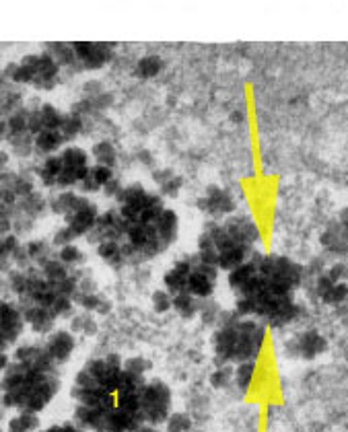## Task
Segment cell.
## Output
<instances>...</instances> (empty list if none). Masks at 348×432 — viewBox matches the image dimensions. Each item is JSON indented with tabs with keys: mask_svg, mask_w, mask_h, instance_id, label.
<instances>
[{
	"mask_svg": "<svg viewBox=\"0 0 348 432\" xmlns=\"http://www.w3.org/2000/svg\"><path fill=\"white\" fill-rule=\"evenodd\" d=\"M60 132L64 136V140H75L81 132H83V115H79L77 112L72 114H64V122L60 126Z\"/></svg>",
	"mask_w": 348,
	"mask_h": 432,
	"instance_id": "obj_28",
	"label": "cell"
},
{
	"mask_svg": "<svg viewBox=\"0 0 348 432\" xmlns=\"http://www.w3.org/2000/svg\"><path fill=\"white\" fill-rule=\"evenodd\" d=\"M254 373H256V360L235 365V381H233V385H235L241 393H247V391H250V385H252V381H254Z\"/></svg>",
	"mask_w": 348,
	"mask_h": 432,
	"instance_id": "obj_25",
	"label": "cell"
},
{
	"mask_svg": "<svg viewBox=\"0 0 348 432\" xmlns=\"http://www.w3.org/2000/svg\"><path fill=\"white\" fill-rule=\"evenodd\" d=\"M75 52L83 68L97 70L105 66L114 56V46L112 44H93V41H75Z\"/></svg>",
	"mask_w": 348,
	"mask_h": 432,
	"instance_id": "obj_8",
	"label": "cell"
},
{
	"mask_svg": "<svg viewBox=\"0 0 348 432\" xmlns=\"http://www.w3.org/2000/svg\"><path fill=\"white\" fill-rule=\"evenodd\" d=\"M91 173H93V177L97 179V183L101 185V190H103L105 183H110V181L114 179V169L103 167V165H93V167H91Z\"/></svg>",
	"mask_w": 348,
	"mask_h": 432,
	"instance_id": "obj_38",
	"label": "cell"
},
{
	"mask_svg": "<svg viewBox=\"0 0 348 432\" xmlns=\"http://www.w3.org/2000/svg\"><path fill=\"white\" fill-rule=\"evenodd\" d=\"M25 325L27 321L19 303L4 301L2 303V352H11L15 348L25 332Z\"/></svg>",
	"mask_w": 348,
	"mask_h": 432,
	"instance_id": "obj_5",
	"label": "cell"
},
{
	"mask_svg": "<svg viewBox=\"0 0 348 432\" xmlns=\"http://www.w3.org/2000/svg\"><path fill=\"white\" fill-rule=\"evenodd\" d=\"M41 272H44V276H46L52 284H56V287L72 276V268H68L66 263H62L58 256L50 259L48 263H44V266H41Z\"/></svg>",
	"mask_w": 348,
	"mask_h": 432,
	"instance_id": "obj_23",
	"label": "cell"
},
{
	"mask_svg": "<svg viewBox=\"0 0 348 432\" xmlns=\"http://www.w3.org/2000/svg\"><path fill=\"white\" fill-rule=\"evenodd\" d=\"M19 307L23 309L25 321H27V325H30L35 334H46V336H50V334L54 332V325H56L58 317L54 315L50 309L39 307V305H35V303H19Z\"/></svg>",
	"mask_w": 348,
	"mask_h": 432,
	"instance_id": "obj_11",
	"label": "cell"
},
{
	"mask_svg": "<svg viewBox=\"0 0 348 432\" xmlns=\"http://www.w3.org/2000/svg\"><path fill=\"white\" fill-rule=\"evenodd\" d=\"M79 194H83V196H87V194H95V192H99L101 190V185L97 183V179L93 177V173H89L87 177L79 183Z\"/></svg>",
	"mask_w": 348,
	"mask_h": 432,
	"instance_id": "obj_39",
	"label": "cell"
},
{
	"mask_svg": "<svg viewBox=\"0 0 348 432\" xmlns=\"http://www.w3.org/2000/svg\"><path fill=\"white\" fill-rule=\"evenodd\" d=\"M124 188H126V185H122V181L114 177V179H112L110 183H105V185H103V190H101V192H103V194H105L108 198H112V200H117V198L122 196Z\"/></svg>",
	"mask_w": 348,
	"mask_h": 432,
	"instance_id": "obj_40",
	"label": "cell"
},
{
	"mask_svg": "<svg viewBox=\"0 0 348 432\" xmlns=\"http://www.w3.org/2000/svg\"><path fill=\"white\" fill-rule=\"evenodd\" d=\"M150 307L155 313L165 315L169 311H174V294L167 288H157L150 294Z\"/></svg>",
	"mask_w": 348,
	"mask_h": 432,
	"instance_id": "obj_27",
	"label": "cell"
},
{
	"mask_svg": "<svg viewBox=\"0 0 348 432\" xmlns=\"http://www.w3.org/2000/svg\"><path fill=\"white\" fill-rule=\"evenodd\" d=\"M8 144H11V148L17 157H30L31 152H35V136L31 132L13 134L8 138Z\"/></svg>",
	"mask_w": 348,
	"mask_h": 432,
	"instance_id": "obj_26",
	"label": "cell"
},
{
	"mask_svg": "<svg viewBox=\"0 0 348 432\" xmlns=\"http://www.w3.org/2000/svg\"><path fill=\"white\" fill-rule=\"evenodd\" d=\"M321 245L332 254H348V229L338 221L321 235Z\"/></svg>",
	"mask_w": 348,
	"mask_h": 432,
	"instance_id": "obj_12",
	"label": "cell"
},
{
	"mask_svg": "<svg viewBox=\"0 0 348 432\" xmlns=\"http://www.w3.org/2000/svg\"><path fill=\"white\" fill-rule=\"evenodd\" d=\"M39 114H41V122H44L46 130H60V126L64 122V114H60L52 103H44Z\"/></svg>",
	"mask_w": 348,
	"mask_h": 432,
	"instance_id": "obj_32",
	"label": "cell"
},
{
	"mask_svg": "<svg viewBox=\"0 0 348 432\" xmlns=\"http://www.w3.org/2000/svg\"><path fill=\"white\" fill-rule=\"evenodd\" d=\"M196 206H198L200 212H204L206 216H210V221L227 218V216H231L233 212H235L233 196L227 190H223L219 185H208L206 194H204L202 198L196 200Z\"/></svg>",
	"mask_w": 348,
	"mask_h": 432,
	"instance_id": "obj_6",
	"label": "cell"
},
{
	"mask_svg": "<svg viewBox=\"0 0 348 432\" xmlns=\"http://www.w3.org/2000/svg\"><path fill=\"white\" fill-rule=\"evenodd\" d=\"M163 66H165L163 58L157 56V54H146V56H143L136 62L134 74L138 79H143V81H148V79H155L163 70Z\"/></svg>",
	"mask_w": 348,
	"mask_h": 432,
	"instance_id": "obj_21",
	"label": "cell"
},
{
	"mask_svg": "<svg viewBox=\"0 0 348 432\" xmlns=\"http://www.w3.org/2000/svg\"><path fill=\"white\" fill-rule=\"evenodd\" d=\"M196 261H198V254L177 259L163 276V288H167L174 296L179 292H188V278H190Z\"/></svg>",
	"mask_w": 348,
	"mask_h": 432,
	"instance_id": "obj_10",
	"label": "cell"
},
{
	"mask_svg": "<svg viewBox=\"0 0 348 432\" xmlns=\"http://www.w3.org/2000/svg\"><path fill=\"white\" fill-rule=\"evenodd\" d=\"M39 432H89V431L81 428L77 422H64V424H54V426L44 428V431H39Z\"/></svg>",
	"mask_w": 348,
	"mask_h": 432,
	"instance_id": "obj_41",
	"label": "cell"
},
{
	"mask_svg": "<svg viewBox=\"0 0 348 432\" xmlns=\"http://www.w3.org/2000/svg\"><path fill=\"white\" fill-rule=\"evenodd\" d=\"M266 338V325L256 317H241L237 311H223L214 334L212 352L214 365H241L256 360Z\"/></svg>",
	"mask_w": 348,
	"mask_h": 432,
	"instance_id": "obj_1",
	"label": "cell"
},
{
	"mask_svg": "<svg viewBox=\"0 0 348 432\" xmlns=\"http://www.w3.org/2000/svg\"><path fill=\"white\" fill-rule=\"evenodd\" d=\"M150 369H153V362L146 360L145 356H130V358L124 360V371L138 374V377H146Z\"/></svg>",
	"mask_w": 348,
	"mask_h": 432,
	"instance_id": "obj_35",
	"label": "cell"
},
{
	"mask_svg": "<svg viewBox=\"0 0 348 432\" xmlns=\"http://www.w3.org/2000/svg\"><path fill=\"white\" fill-rule=\"evenodd\" d=\"M44 348L48 352V356L60 367V365L70 360V356L77 348V338L70 329H54L50 336H46Z\"/></svg>",
	"mask_w": 348,
	"mask_h": 432,
	"instance_id": "obj_9",
	"label": "cell"
},
{
	"mask_svg": "<svg viewBox=\"0 0 348 432\" xmlns=\"http://www.w3.org/2000/svg\"><path fill=\"white\" fill-rule=\"evenodd\" d=\"M285 350L292 358L314 360L328 350V340L316 329H307V332L295 334L285 344Z\"/></svg>",
	"mask_w": 348,
	"mask_h": 432,
	"instance_id": "obj_4",
	"label": "cell"
},
{
	"mask_svg": "<svg viewBox=\"0 0 348 432\" xmlns=\"http://www.w3.org/2000/svg\"><path fill=\"white\" fill-rule=\"evenodd\" d=\"M181 183H183V179L179 177V175H174V177H169L167 181H163L161 183V196L165 198H177V194H179V190H181Z\"/></svg>",
	"mask_w": 348,
	"mask_h": 432,
	"instance_id": "obj_37",
	"label": "cell"
},
{
	"mask_svg": "<svg viewBox=\"0 0 348 432\" xmlns=\"http://www.w3.org/2000/svg\"><path fill=\"white\" fill-rule=\"evenodd\" d=\"M0 165H2V169H6V165H8V155L2 150V157H0Z\"/></svg>",
	"mask_w": 348,
	"mask_h": 432,
	"instance_id": "obj_43",
	"label": "cell"
},
{
	"mask_svg": "<svg viewBox=\"0 0 348 432\" xmlns=\"http://www.w3.org/2000/svg\"><path fill=\"white\" fill-rule=\"evenodd\" d=\"M163 426H165V432H190L194 422H192L190 414H186V412H172V416L167 418V422Z\"/></svg>",
	"mask_w": 348,
	"mask_h": 432,
	"instance_id": "obj_31",
	"label": "cell"
},
{
	"mask_svg": "<svg viewBox=\"0 0 348 432\" xmlns=\"http://www.w3.org/2000/svg\"><path fill=\"white\" fill-rule=\"evenodd\" d=\"M64 136L60 130H44L41 134L35 136V150L39 155H46V157H52L56 150L64 148Z\"/></svg>",
	"mask_w": 348,
	"mask_h": 432,
	"instance_id": "obj_16",
	"label": "cell"
},
{
	"mask_svg": "<svg viewBox=\"0 0 348 432\" xmlns=\"http://www.w3.org/2000/svg\"><path fill=\"white\" fill-rule=\"evenodd\" d=\"M60 157H62V161H64V167H68V169H83V167H89V155L83 150V148H79V146H66V148H62L60 150Z\"/></svg>",
	"mask_w": 348,
	"mask_h": 432,
	"instance_id": "obj_24",
	"label": "cell"
},
{
	"mask_svg": "<svg viewBox=\"0 0 348 432\" xmlns=\"http://www.w3.org/2000/svg\"><path fill=\"white\" fill-rule=\"evenodd\" d=\"M221 313H223V311L219 309V305L214 303L212 296L200 301V317H202V323H206V325H214V327H217V321H219Z\"/></svg>",
	"mask_w": 348,
	"mask_h": 432,
	"instance_id": "obj_33",
	"label": "cell"
},
{
	"mask_svg": "<svg viewBox=\"0 0 348 432\" xmlns=\"http://www.w3.org/2000/svg\"><path fill=\"white\" fill-rule=\"evenodd\" d=\"M79 239V235L75 233V230L70 229L68 225H62L56 233H54V237H52V245L54 247H66V245H72L75 241Z\"/></svg>",
	"mask_w": 348,
	"mask_h": 432,
	"instance_id": "obj_36",
	"label": "cell"
},
{
	"mask_svg": "<svg viewBox=\"0 0 348 432\" xmlns=\"http://www.w3.org/2000/svg\"><path fill=\"white\" fill-rule=\"evenodd\" d=\"M15 210L25 214V216H30L33 221H37V218H41L50 210V200H46L39 192H33L27 198H21Z\"/></svg>",
	"mask_w": 348,
	"mask_h": 432,
	"instance_id": "obj_14",
	"label": "cell"
},
{
	"mask_svg": "<svg viewBox=\"0 0 348 432\" xmlns=\"http://www.w3.org/2000/svg\"><path fill=\"white\" fill-rule=\"evenodd\" d=\"M41 420L37 414L33 412H17V416H13L6 422V432H39L41 428Z\"/></svg>",
	"mask_w": 348,
	"mask_h": 432,
	"instance_id": "obj_19",
	"label": "cell"
},
{
	"mask_svg": "<svg viewBox=\"0 0 348 432\" xmlns=\"http://www.w3.org/2000/svg\"><path fill=\"white\" fill-rule=\"evenodd\" d=\"M58 259L62 263H66L68 268H81L83 261H85V254L81 251V247H77L75 243L72 245H66V247H60L58 249Z\"/></svg>",
	"mask_w": 348,
	"mask_h": 432,
	"instance_id": "obj_30",
	"label": "cell"
},
{
	"mask_svg": "<svg viewBox=\"0 0 348 432\" xmlns=\"http://www.w3.org/2000/svg\"><path fill=\"white\" fill-rule=\"evenodd\" d=\"M64 171V161L60 155H52V157H46L44 163L35 169L37 179L46 185V188H56L58 185L60 173Z\"/></svg>",
	"mask_w": 348,
	"mask_h": 432,
	"instance_id": "obj_13",
	"label": "cell"
},
{
	"mask_svg": "<svg viewBox=\"0 0 348 432\" xmlns=\"http://www.w3.org/2000/svg\"><path fill=\"white\" fill-rule=\"evenodd\" d=\"M210 385L214 389H227L235 381V365H225V367H217L210 374Z\"/></svg>",
	"mask_w": 348,
	"mask_h": 432,
	"instance_id": "obj_29",
	"label": "cell"
},
{
	"mask_svg": "<svg viewBox=\"0 0 348 432\" xmlns=\"http://www.w3.org/2000/svg\"><path fill=\"white\" fill-rule=\"evenodd\" d=\"M97 256L103 259L105 263H110L112 268H122V266H128L126 256L122 251V243L120 241H101L97 247H95Z\"/></svg>",
	"mask_w": 348,
	"mask_h": 432,
	"instance_id": "obj_17",
	"label": "cell"
},
{
	"mask_svg": "<svg viewBox=\"0 0 348 432\" xmlns=\"http://www.w3.org/2000/svg\"><path fill=\"white\" fill-rule=\"evenodd\" d=\"M99 208L95 202H91L87 196L79 194V198L75 202L72 210L64 216V225H68L70 229L75 230L81 237H87L91 230L95 229L97 225V218H99Z\"/></svg>",
	"mask_w": 348,
	"mask_h": 432,
	"instance_id": "obj_3",
	"label": "cell"
},
{
	"mask_svg": "<svg viewBox=\"0 0 348 432\" xmlns=\"http://www.w3.org/2000/svg\"><path fill=\"white\" fill-rule=\"evenodd\" d=\"M174 311L181 319H194L200 315V299L190 292H179L174 296Z\"/></svg>",
	"mask_w": 348,
	"mask_h": 432,
	"instance_id": "obj_18",
	"label": "cell"
},
{
	"mask_svg": "<svg viewBox=\"0 0 348 432\" xmlns=\"http://www.w3.org/2000/svg\"><path fill=\"white\" fill-rule=\"evenodd\" d=\"M172 389L167 383L161 379H150L146 381L143 389V414H145L146 424L150 426H161L167 422L172 416Z\"/></svg>",
	"mask_w": 348,
	"mask_h": 432,
	"instance_id": "obj_2",
	"label": "cell"
},
{
	"mask_svg": "<svg viewBox=\"0 0 348 432\" xmlns=\"http://www.w3.org/2000/svg\"><path fill=\"white\" fill-rule=\"evenodd\" d=\"M68 329L77 336H87V338H93L97 336L99 332V323L95 319V313H89V311H79L75 315L70 317V323H68Z\"/></svg>",
	"mask_w": 348,
	"mask_h": 432,
	"instance_id": "obj_15",
	"label": "cell"
},
{
	"mask_svg": "<svg viewBox=\"0 0 348 432\" xmlns=\"http://www.w3.org/2000/svg\"><path fill=\"white\" fill-rule=\"evenodd\" d=\"M91 157L95 159V165H103V167H110V169L116 167V146L110 140H101V143L93 144L91 146Z\"/></svg>",
	"mask_w": 348,
	"mask_h": 432,
	"instance_id": "obj_22",
	"label": "cell"
},
{
	"mask_svg": "<svg viewBox=\"0 0 348 432\" xmlns=\"http://www.w3.org/2000/svg\"><path fill=\"white\" fill-rule=\"evenodd\" d=\"M25 247H27L31 263L37 266V268H41L44 263H48L52 258H56V256L52 254V247H54L52 241H46V239H31V241L25 243Z\"/></svg>",
	"mask_w": 348,
	"mask_h": 432,
	"instance_id": "obj_20",
	"label": "cell"
},
{
	"mask_svg": "<svg viewBox=\"0 0 348 432\" xmlns=\"http://www.w3.org/2000/svg\"><path fill=\"white\" fill-rule=\"evenodd\" d=\"M217 280H219V268L217 266H210V263H204L200 256L198 261L188 278V292L194 294L196 299H210L214 294V288H217Z\"/></svg>",
	"mask_w": 348,
	"mask_h": 432,
	"instance_id": "obj_7",
	"label": "cell"
},
{
	"mask_svg": "<svg viewBox=\"0 0 348 432\" xmlns=\"http://www.w3.org/2000/svg\"><path fill=\"white\" fill-rule=\"evenodd\" d=\"M112 309H114V303L105 296V299L101 301V305H99V309H97V313H95V315H101V317L110 315V313H112Z\"/></svg>",
	"mask_w": 348,
	"mask_h": 432,
	"instance_id": "obj_42",
	"label": "cell"
},
{
	"mask_svg": "<svg viewBox=\"0 0 348 432\" xmlns=\"http://www.w3.org/2000/svg\"><path fill=\"white\" fill-rule=\"evenodd\" d=\"M52 56L56 58L60 66H68V64H75L79 58H77V52H75V46L70 44H54L52 46Z\"/></svg>",
	"mask_w": 348,
	"mask_h": 432,
	"instance_id": "obj_34",
	"label": "cell"
}]
</instances>
